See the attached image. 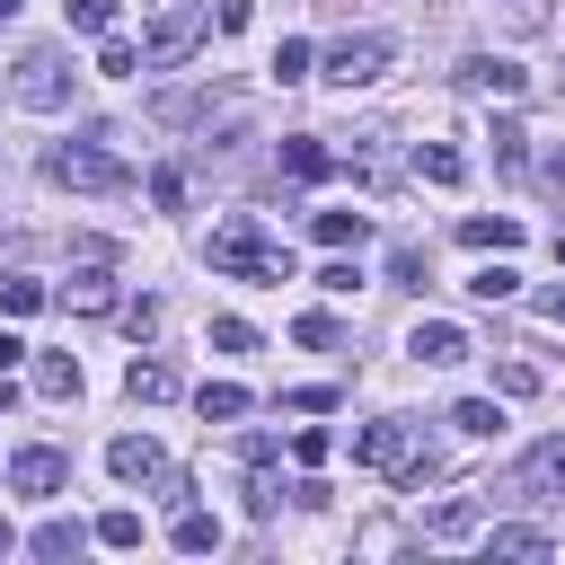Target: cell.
<instances>
[{"mask_svg":"<svg viewBox=\"0 0 565 565\" xmlns=\"http://www.w3.org/2000/svg\"><path fill=\"white\" fill-rule=\"evenodd\" d=\"M380 477H397L406 494H424L433 477H441V459H433V441H424V424L415 415H380V424H362V441H353Z\"/></svg>","mask_w":565,"mask_h":565,"instance_id":"obj_1","label":"cell"},{"mask_svg":"<svg viewBox=\"0 0 565 565\" xmlns=\"http://www.w3.org/2000/svg\"><path fill=\"white\" fill-rule=\"evenodd\" d=\"M115 141H124L115 124H97L88 141H53V150H44V177H53V185H71V194H124V185H132V168L115 159Z\"/></svg>","mask_w":565,"mask_h":565,"instance_id":"obj_2","label":"cell"},{"mask_svg":"<svg viewBox=\"0 0 565 565\" xmlns=\"http://www.w3.org/2000/svg\"><path fill=\"white\" fill-rule=\"evenodd\" d=\"M203 256H212V274H238V282H291V247L265 238L256 221H221L203 238Z\"/></svg>","mask_w":565,"mask_h":565,"instance_id":"obj_3","label":"cell"},{"mask_svg":"<svg viewBox=\"0 0 565 565\" xmlns=\"http://www.w3.org/2000/svg\"><path fill=\"white\" fill-rule=\"evenodd\" d=\"M71 79H79V71H71L62 44H26L18 71H9V97H18L26 115H62V106H71Z\"/></svg>","mask_w":565,"mask_h":565,"instance_id":"obj_4","label":"cell"},{"mask_svg":"<svg viewBox=\"0 0 565 565\" xmlns=\"http://www.w3.org/2000/svg\"><path fill=\"white\" fill-rule=\"evenodd\" d=\"M203 35H212V0H168L150 18V35H141V71H177Z\"/></svg>","mask_w":565,"mask_h":565,"instance_id":"obj_5","label":"cell"},{"mask_svg":"<svg viewBox=\"0 0 565 565\" xmlns=\"http://www.w3.org/2000/svg\"><path fill=\"white\" fill-rule=\"evenodd\" d=\"M388 62H397V44H388V35H335V44L318 53V79H335V88H371Z\"/></svg>","mask_w":565,"mask_h":565,"instance_id":"obj_6","label":"cell"},{"mask_svg":"<svg viewBox=\"0 0 565 565\" xmlns=\"http://www.w3.org/2000/svg\"><path fill=\"white\" fill-rule=\"evenodd\" d=\"M512 486H521L530 503H565V433L530 441V450H521V468H512Z\"/></svg>","mask_w":565,"mask_h":565,"instance_id":"obj_7","label":"cell"},{"mask_svg":"<svg viewBox=\"0 0 565 565\" xmlns=\"http://www.w3.org/2000/svg\"><path fill=\"white\" fill-rule=\"evenodd\" d=\"M9 486H18V494H62V486H71V459H62L53 441H26V450L9 459Z\"/></svg>","mask_w":565,"mask_h":565,"instance_id":"obj_8","label":"cell"},{"mask_svg":"<svg viewBox=\"0 0 565 565\" xmlns=\"http://www.w3.org/2000/svg\"><path fill=\"white\" fill-rule=\"evenodd\" d=\"M459 88H468V97H521V88H530V71H521V62H503V53H468V62H459Z\"/></svg>","mask_w":565,"mask_h":565,"instance_id":"obj_9","label":"cell"},{"mask_svg":"<svg viewBox=\"0 0 565 565\" xmlns=\"http://www.w3.org/2000/svg\"><path fill=\"white\" fill-rule=\"evenodd\" d=\"M406 353H415V362H433V371H450V362H468L477 344H468V327H450V318H415Z\"/></svg>","mask_w":565,"mask_h":565,"instance_id":"obj_10","label":"cell"},{"mask_svg":"<svg viewBox=\"0 0 565 565\" xmlns=\"http://www.w3.org/2000/svg\"><path fill=\"white\" fill-rule=\"evenodd\" d=\"M106 468H115L124 486H150V477H168V450H159L150 433H115V441H106Z\"/></svg>","mask_w":565,"mask_h":565,"instance_id":"obj_11","label":"cell"},{"mask_svg":"<svg viewBox=\"0 0 565 565\" xmlns=\"http://www.w3.org/2000/svg\"><path fill=\"white\" fill-rule=\"evenodd\" d=\"M62 309H115V274L97 256H79V274L62 282Z\"/></svg>","mask_w":565,"mask_h":565,"instance_id":"obj_12","label":"cell"},{"mask_svg":"<svg viewBox=\"0 0 565 565\" xmlns=\"http://www.w3.org/2000/svg\"><path fill=\"white\" fill-rule=\"evenodd\" d=\"M124 388H132V406H168V397H177V371H168L159 353H132V371H124Z\"/></svg>","mask_w":565,"mask_h":565,"instance_id":"obj_13","label":"cell"},{"mask_svg":"<svg viewBox=\"0 0 565 565\" xmlns=\"http://www.w3.org/2000/svg\"><path fill=\"white\" fill-rule=\"evenodd\" d=\"M486 556H556V539L539 521H494L486 530Z\"/></svg>","mask_w":565,"mask_h":565,"instance_id":"obj_14","label":"cell"},{"mask_svg":"<svg viewBox=\"0 0 565 565\" xmlns=\"http://www.w3.org/2000/svg\"><path fill=\"white\" fill-rule=\"evenodd\" d=\"M168 547H185V556H212V547H221V521H212V512H194V503H185V512H177V521H168Z\"/></svg>","mask_w":565,"mask_h":565,"instance_id":"obj_15","label":"cell"},{"mask_svg":"<svg viewBox=\"0 0 565 565\" xmlns=\"http://www.w3.org/2000/svg\"><path fill=\"white\" fill-rule=\"evenodd\" d=\"M415 177H424V185H459V177H468V159H459L450 141H415Z\"/></svg>","mask_w":565,"mask_h":565,"instance_id":"obj_16","label":"cell"},{"mask_svg":"<svg viewBox=\"0 0 565 565\" xmlns=\"http://www.w3.org/2000/svg\"><path fill=\"white\" fill-rule=\"evenodd\" d=\"M459 238H468V247H494V256H503V247L521 238V221H512V212H468V221H459Z\"/></svg>","mask_w":565,"mask_h":565,"instance_id":"obj_17","label":"cell"},{"mask_svg":"<svg viewBox=\"0 0 565 565\" xmlns=\"http://www.w3.org/2000/svg\"><path fill=\"white\" fill-rule=\"evenodd\" d=\"M194 406H203V424H238V415H247V388H238V380H203Z\"/></svg>","mask_w":565,"mask_h":565,"instance_id":"obj_18","label":"cell"},{"mask_svg":"<svg viewBox=\"0 0 565 565\" xmlns=\"http://www.w3.org/2000/svg\"><path fill=\"white\" fill-rule=\"evenodd\" d=\"M309 230H318V247H362L371 238V212H318Z\"/></svg>","mask_w":565,"mask_h":565,"instance_id":"obj_19","label":"cell"},{"mask_svg":"<svg viewBox=\"0 0 565 565\" xmlns=\"http://www.w3.org/2000/svg\"><path fill=\"white\" fill-rule=\"evenodd\" d=\"M35 397H79V362L71 353H35Z\"/></svg>","mask_w":565,"mask_h":565,"instance_id":"obj_20","label":"cell"},{"mask_svg":"<svg viewBox=\"0 0 565 565\" xmlns=\"http://www.w3.org/2000/svg\"><path fill=\"white\" fill-rule=\"evenodd\" d=\"M282 168H291V177H327L335 159H327V141H309V132H291V141H282Z\"/></svg>","mask_w":565,"mask_h":565,"instance_id":"obj_21","label":"cell"},{"mask_svg":"<svg viewBox=\"0 0 565 565\" xmlns=\"http://www.w3.org/2000/svg\"><path fill=\"white\" fill-rule=\"evenodd\" d=\"M291 335H300L309 353H335V344H344V327H335L327 309H300V318H291Z\"/></svg>","mask_w":565,"mask_h":565,"instance_id":"obj_22","label":"cell"},{"mask_svg":"<svg viewBox=\"0 0 565 565\" xmlns=\"http://www.w3.org/2000/svg\"><path fill=\"white\" fill-rule=\"evenodd\" d=\"M450 424L486 441V433H503V406H494V397H459V406H450Z\"/></svg>","mask_w":565,"mask_h":565,"instance_id":"obj_23","label":"cell"},{"mask_svg":"<svg viewBox=\"0 0 565 565\" xmlns=\"http://www.w3.org/2000/svg\"><path fill=\"white\" fill-rule=\"evenodd\" d=\"M97 547H141V512H132V503L97 512Z\"/></svg>","mask_w":565,"mask_h":565,"instance_id":"obj_24","label":"cell"},{"mask_svg":"<svg viewBox=\"0 0 565 565\" xmlns=\"http://www.w3.org/2000/svg\"><path fill=\"white\" fill-rule=\"evenodd\" d=\"M309 71H318V53H309L300 35H282V44H274V79L291 88V79H309Z\"/></svg>","mask_w":565,"mask_h":565,"instance_id":"obj_25","label":"cell"},{"mask_svg":"<svg viewBox=\"0 0 565 565\" xmlns=\"http://www.w3.org/2000/svg\"><path fill=\"white\" fill-rule=\"evenodd\" d=\"M44 300H53V291H44V282H26V274H9V282H0V309H9V318H35Z\"/></svg>","mask_w":565,"mask_h":565,"instance_id":"obj_26","label":"cell"},{"mask_svg":"<svg viewBox=\"0 0 565 565\" xmlns=\"http://www.w3.org/2000/svg\"><path fill=\"white\" fill-rule=\"evenodd\" d=\"M468 291H477V300H512V291H521V274H512V265H477V274H468Z\"/></svg>","mask_w":565,"mask_h":565,"instance_id":"obj_27","label":"cell"},{"mask_svg":"<svg viewBox=\"0 0 565 565\" xmlns=\"http://www.w3.org/2000/svg\"><path fill=\"white\" fill-rule=\"evenodd\" d=\"M97 71H106V79H132V71H141V53H132L124 35H106V44H97Z\"/></svg>","mask_w":565,"mask_h":565,"instance_id":"obj_28","label":"cell"},{"mask_svg":"<svg viewBox=\"0 0 565 565\" xmlns=\"http://www.w3.org/2000/svg\"><path fill=\"white\" fill-rule=\"evenodd\" d=\"M424 530H433V539H468V530H477V503H441Z\"/></svg>","mask_w":565,"mask_h":565,"instance_id":"obj_29","label":"cell"},{"mask_svg":"<svg viewBox=\"0 0 565 565\" xmlns=\"http://www.w3.org/2000/svg\"><path fill=\"white\" fill-rule=\"evenodd\" d=\"M26 547H35V556H71V547H79V521H44Z\"/></svg>","mask_w":565,"mask_h":565,"instance_id":"obj_30","label":"cell"},{"mask_svg":"<svg viewBox=\"0 0 565 565\" xmlns=\"http://www.w3.org/2000/svg\"><path fill=\"white\" fill-rule=\"evenodd\" d=\"M212 344H221V353H256V327H247V318H212Z\"/></svg>","mask_w":565,"mask_h":565,"instance_id":"obj_31","label":"cell"},{"mask_svg":"<svg viewBox=\"0 0 565 565\" xmlns=\"http://www.w3.org/2000/svg\"><path fill=\"white\" fill-rule=\"evenodd\" d=\"M247 512H256V521H274V512H282V486H274V477H265V468H256V477H247Z\"/></svg>","mask_w":565,"mask_h":565,"instance_id":"obj_32","label":"cell"},{"mask_svg":"<svg viewBox=\"0 0 565 565\" xmlns=\"http://www.w3.org/2000/svg\"><path fill=\"white\" fill-rule=\"evenodd\" d=\"M71 26H79V35H106V26H115V0H71Z\"/></svg>","mask_w":565,"mask_h":565,"instance_id":"obj_33","label":"cell"},{"mask_svg":"<svg viewBox=\"0 0 565 565\" xmlns=\"http://www.w3.org/2000/svg\"><path fill=\"white\" fill-rule=\"evenodd\" d=\"M494 159L521 168V159H530V132H521V124H494Z\"/></svg>","mask_w":565,"mask_h":565,"instance_id":"obj_34","label":"cell"},{"mask_svg":"<svg viewBox=\"0 0 565 565\" xmlns=\"http://www.w3.org/2000/svg\"><path fill=\"white\" fill-rule=\"evenodd\" d=\"M150 194L177 212V203H185V168H150Z\"/></svg>","mask_w":565,"mask_h":565,"instance_id":"obj_35","label":"cell"},{"mask_svg":"<svg viewBox=\"0 0 565 565\" xmlns=\"http://www.w3.org/2000/svg\"><path fill=\"white\" fill-rule=\"evenodd\" d=\"M388 282H406V291H424V256H415V247H397V256H388Z\"/></svg>","mask_w":565,"mask_h":565,"instance_id":"obj_36","label":"cell"},{"mask_svg":"<svg viewBox=\"0 0 565 565\" xmlns=\"http://www.w3.org/2000/svg\"><path fill=\"white\" fill-rule=\"evenodd\" d=\"M124 327L150 344V335H159V300H124Z\"/></svg>","mask_w":565,"mask_h":565,"instance_id":"obj_37","label":"cell"},{"mask_svg":"<svg viewBox=\"0 0 565 565\" xmlns=\"http://www.w3.org/2000/svg\"><path fill=\"white\" fill-rule=\"evenodd\" d=\"M494 388H503V397H530V388H539V371H530V362H503V371H494Z\"/></svg>","mask_w":565,"mask_h":565,"instance_id":"obj_38","label":"cell"},{"mask_svg":"<svg viewBox=\"0 0 565 565\" xmlns=\"http://www.w3.org/2000/svg\"><path fill=\"white\" fill-rule=\"evenodd\" d=\"M539 318H547V327H565V282H547V291H539Z\"/></svg>","mask_w":565,"mask_h":565,"instance_id":"obj_39","label":"cell"},{"mask_svg":"<svg viewBox=\"0 0 565 565\" xmlns=\"http://www.w3.org/2000/svg\"><path fill=\"white\" fill-rule=\"evenodd\" d=\"M18 362H26V344H18L9 327H0V371H18Z\"/></svg>","mask_w":565,"mask_h":565,"instance_id":"obj_40","label":"cell"},{"mask_svg":"<svg viewBox=\"0 0 565 565\" xmlns=\"http://www.w3.org/2000/svg\"><path fill=\"white\" fill-rule=\"evenodd\" d=\"M0 406H18V380H9V371H0Z\"/></svg>","mask_w":565,"mask_h":565,"instance_id":"obj_41","label":"cell"},{"mask_svg":"<svg viewBox=\"0 0 565 565\" xmlns=\"http://www.w3.org/2000/svg\"><path fill=\"white\" fill-rule=\"evenodd\" d=\"M9 547H18V530H9V521H0V556H9Z\"/></svg>","mask_w":565,"mask_h":565,"instance_id":"obj_42","label":"cell"},{"mask_svg":"<svg viewBox=\"0 0 565 565\" xmlns=\"http://www.w3.org/2000/svg\"><path fill=\"white\" fill-rule=\"evenodd\" d=\"M556 265H565V230H556Z\"/></svg>","mask_w":565,"mask_h":565,"instance_id":"obj_43","label":"cell"},{"mask_svg":"<svg viewBox=\"0 0 565 565\" xmlns=\"http://www.w3.org/2000/svg\"><path fill=\"white\" fill-rule=\"evenodd\" d=\"M0 265H9V230H0Z\"/></svg>","mask_w":565,"mask_h":565,"instance_id":"obj_44","label":"cell"},{"mask_svg":"<svg viewBox=\"0 0 565 565\" xmlns=\"http://www.w3.org/2000/svg\"><path fill=\"white\" fill-rule=\"evenodd\" d=\"M9 9H18V0H0V18H9Z\"/></svg>","mask_w":565,"mask_h":565,"instance_id":"obj_45","label":"cell"},{"mask_svg":"<svg viewBox=\"0 0 565 565\" xmlns=\"http://www.w3.org/2000/svg\"><path fill=\"white\" fill-rule=\"evenodd\" d=\"M512 9H521V0H512Z\"/></svg>","mask_w":565,"mask_h":565,"instance_id":"obj_46","label":"cell"}]
</instances>
